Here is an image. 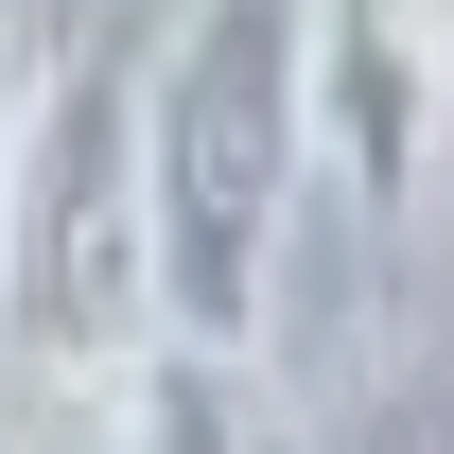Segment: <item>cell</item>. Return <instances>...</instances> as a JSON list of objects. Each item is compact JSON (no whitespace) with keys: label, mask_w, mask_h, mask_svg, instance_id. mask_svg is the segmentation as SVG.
I'll return each instance as SVG.
<instances>
[{"label":"cell","mask_w":454,"mask_h":454,"mask_svg":"<svg viewBox=\"0 0 454 454\" xmlns=\"http://www.w3.org/2000/svg\"><path fill=\"white\" fill-rule=\"evenodd\" d=\"M333 454H454V385H437V367H419V385H367L333 419Z\"/></svg>","instance_id":"5b68a950"},{"label":"cell","mask_w":454,"mask_h":454,"mask_svg":"<svg viewBox=\"0 0 454 454\" xmlns=\"http://www.w3.org/2000/svg\"><path fill=\"white\" fill-rule=\"evenodd\" d=\"M0 349L53 385H122L158 349V158H140V70L88 53L35 88L18 210H0Z\"/></svg>","instance_id":"7a4b0ae2"},{"label":"cell","mask_w":454,"mask_h":454,"mask_svg":"<svg viewBox=\"0 0 454 454\" xmlns=\"http://www.w3.org/2000/svg\"><path fill=\"white\" fill-rule=\"evenodd\" d=\"M140 158H158V333L262 349L280 227L315 175V0H192L140 70Z\"/></svg>","instance_id":"6da1fadb"},{"label":"cell","mask_w":454,"mask_h":454,"mask_svg":"<svg viewBox=\"0 0 454 454\" xmlns=\"http://www.w3.org/2000/svg\"><path fill=\"white\" fill-rule=\"evenodd\" d=\"M227 367H245V349H175L158 333L140 367H122V454H280L245 402H227Z\"/></svg>","instance_id":"277c9868"},{"label":"cell","mask_w":454,"mask_h":454,"mask_svg":"<svg viewBox=\"0 0 454 454\" xmlns=\"http://www.w3.org/2000/svg\"><path fill=\"white\" fill-rule=\"evenodd\" d=\"M437 122H454V70L419 0H315V158H349L367 192H419Z\"/></svg>","instance_id":"3957f363"},{"label":"cell","mask_w":454,"mask_h":454,"mask_svg":"<svg viewBox=\"0 0 454 454\" xmlns=\"http://www.w3.org/2000/svg\"><path fill=\"white\" fill-rule=\"evenodd\" d=\"M18 140H35V88H18V35H0V210H18Z\"/></svg>","instance_id":"8992f818"}]
</instances>
